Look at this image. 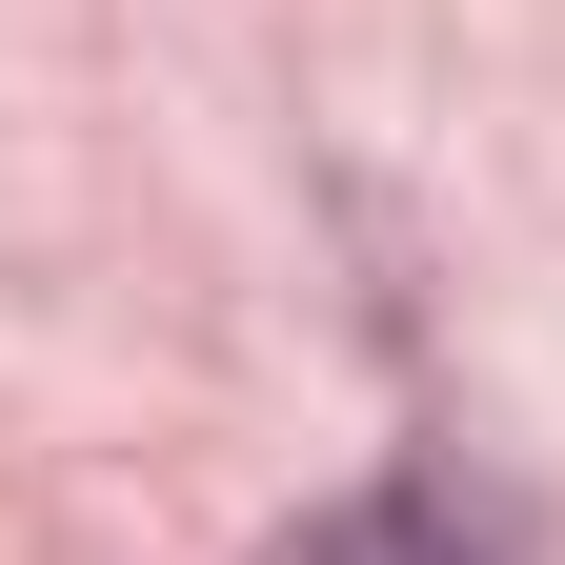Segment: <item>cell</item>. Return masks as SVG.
Instances as JSON below:
<instances>
[{
    "label": "cell",
    "mask_w": 565,
    "mask_h": 565,
    "mask_svg": "<svg viewBox=\"0 0 565 565\" xmlns=\"http://www.w3.org/2000/svg\"><path fill=\"white\" fill-rule=\"evenodd\" d=\"M505 545H525L505 505H465V484L424 465V484H384V505H343V525H303L282 565H505Z\"/></svg>",
    "instance_id": "6da1fadb"
}]
</instances>
